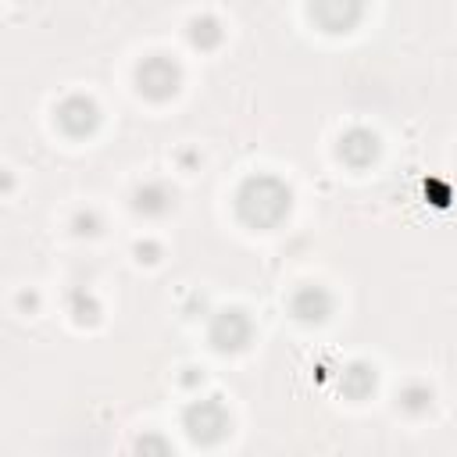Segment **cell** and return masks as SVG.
Listing matches in <instances>:
<instances>
[{"mask_svg":"<svg viewBox=\"0 0 457 457\" xmlns=\"http://www.w3.org/2000/svg\"><path fill=\"white\" fill-rule=\"evenodd\" d=\"M236 211L246 225L253 228H271L286 218L289 211V186L278 182L275 175H253L239 186L236 193Z\"/></svg>","mask_w":457,"mask_h":457,"instance_id":"obj_1","label":"cell"},{"mask_svg":"<svg viewBox=\"0 0 457 457\" xmlns=\"http://www.w3.org/2000/svg\"><path fill=\"white\" fill-rule=\"evenodd\" d=\"M228 425H232V418H228V411L221 407L218 396L193 400L186 407V432H189L193 443H218V439H225Z\"/></svg>","mask_w":457,"mask_h":457,"instance_id":"obj_2","label":"cell"},{"mask_svg":"<svg viewBox=\"0 0 457 457\" xmlns=\"http://www.w3.org/2000/svg\"><path fill=\"white\" fill-rule=\"evenodd\" d=\"M179 79H182L179 64H175L171 57H164V54H150V57H143V64L136 68L139 93H146L150 100H168V96H175Z\"/></svg>","mask_w":457,"mask_h":457,"instance_id":"obj_3","label":"cell"},{"mask_svg":"<svg viewBox=\"0 0 457 457\" xmlns=\"http://www.w3.org/2000/svg\"><path fill=\"white\" fill-rule=\"evenodd\" d=\"M253 336V325L243 311H218L214 325H211V343L218 350H243Z\"/></svg>","mask_w":457,"mask_h":457,"instance_id":"obj_4","label":"cell"},{"mask_svg":"<svg viewBox=\"0 0 457 457\" xmlns=\"http://www.w3.org/2000/svg\"><path fill=\"white\" fill-rule=\"evenodd\" d=\"M96 121H100V111H96V104L89 96H79L75 93V96L61 100V107H57V125L68 136H86V132L96 129Z\"/></svg>","mask_w":457,"mask_h":457,"instance_id":"obj_5","label":"cell"},{"mask_svg":"<svg viewBox=\"0 0 457 457\" xmlns=\"http://www.w3.org/2000/svg\"><path fill=\"white\" fill-rule=\"evenodd\" d=\"M361 0H311V18H318L328 32H346L361 18Z\"/></svg>","mask_w":457,"mask_h":457,"instance_id":"obj_6","label":"cell"},{"mask_svg":"<svg viewBox=\"0 0 457 457\" xmlns=\"http://www.w3.org/2000/svg\"><path fill=\"white\" fill-rule=\"evenodd\" d=\"M132 207H136L139 214H146V218H161V214H168V211L175 207V193H171L164 182H143V186L136 189Z\"/></svg>","mask_w":457,"mask_h":457,"instance_id":"obj_7","label":"cell"},{"mask_svg":"<svg viewBox=\"0 0 457 457\" xmlns=\"http://www.w3.org/2000/svg\"><path fill=\"white\" fill-rule=\"evenodd\" d=\"M328 311H332V296H328L321 286H303V289H296V296H293V314H296V318H303V321H321Z\"/></svg>","mask_w":457,"mask_h":457,"instance_id":"obj_8","label":"cell"},{"mask_svg":"<svg viewBox=\"0 0 457 457\" xmlns=\"http://www.w3.org/2000/svg\"><path fill=\"white\" fill-rule=\"evenodd\" d=\"M375 150H378V139H375V132H368V129H350V132L339 139V157L350 161V164H368V161L375 157Z\"/></svg>","mask_w":457,"mask_h":457,"instance_id":"obj_9","label":"cell"},{"mask_svg":"<svg viewBox=\"0 0 457 457\" xmlns=\"http://www.w3.org/2000/svg\"><path fill=\"white\" fill-rule=\"evenodd\" d=\"M339 386H346V396L361 400V396L371 393V386H375V371L364 368V364H353V368H346V371L339 375Z\"/></svg>","mask_w":457,"mask_h":457,"instance_id":"obj_10","label":"cell"},{"mask_svg":"<svg viewBox=\"0 0 457 457\" xmlns=\"http://www.w3.org/2000/svg\"><path fill=\"white\" fill-rule=\"evenodd\" d=\"M396 400H400V407H403V411L421 414V411H428V407H432V389H428V386H421V382H407V386L396 393Z\"/></svg>","mask_w":457,"mask_h":457,"instance_id":"obj_11","label":"cell"},{"mask_svg":"<svg viewBox=\"0 0 457 457\" xmlns=\"http://www.w3.org/2000/svg\"><path fill=\"white\" fill-rule=\"evenodd\" d=\"M189 39L207 50V46H214V43L221 39V29H218L214 18H193V21H189Z\"/></svg>","mask_w":457,"mask_h":457,"instance_id":"obj_12","label":"cell"}]
</instances>
